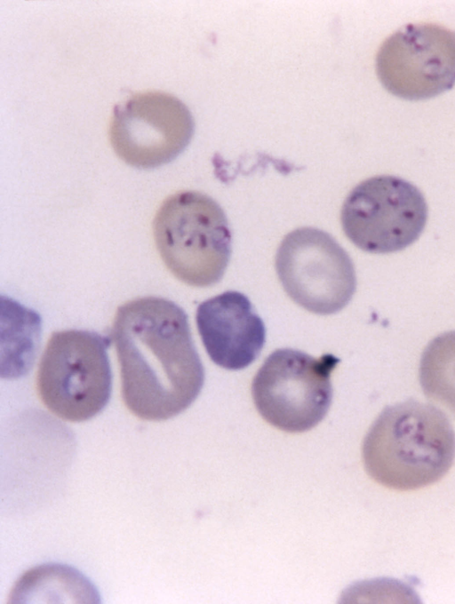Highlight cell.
Returning <instances> with one entry per match:
<instances>
[{"label": "cell", "instance_id": "cell-1", "mask_svg": "<svg viewBox=\"0 0 455 604\" xmlns=\"http://www.w3.org/2000/svg\"><path fill=\"white\" fill-rule=\"evenodd\" d=\"M110 338L120 365L122 397L136 417L172 418L197 398L204 370L186 312L160 297L125 302L116 313Z\"/></svg>", "mask_w": 455, "mask_h": 604}, {"label": "cell", "instance_id": "cell-2", "mask_svg": "<svg viewBox=\"0 0 455 604\" xmlns=\"http://www.w3.org/2000/svg\"><path fill=\"white\" fill-rule=\"evenodd\" d=\"M362 456L368 474L397 490L442 479L455 458V433L436 407L409 400L386 407L371 425Z\"/></svg>", "mask_w": 455, "mask_h": 604}, {"label": "cell", "instance_id": "cell-3", "mask_svg": "<svg viewBox=\"0 0 455 604\" xmlns=\"http://www.w3.org/2000/svg\"><path fill=\"white\" fill-rule=\"evenodd\" d=\"M158 252L171 273L194 287L220 282L231 255V233L220 204L198 191L167 197L153 220Z\"/></svg>", "mask_w": 455, "mask_h": 604}, {"label": "cell", "instance_id": "cell-4", "mask_svg": "<svg viewBox=\"0 0 455 604\" xmlns=\"http://www.w3.org/2000/svg\"><path fill=\"white\" fill-rule=\"evenodd\" d=\"M110 339L94 331H55L42 354L36 389L44 406L71 422L88 420L108 404L112 373Z\"/></svg>", "mask_w": 455, "mask_h": 604}, {"label": "cell", "instance_id": "cell-5", "mask_svg": "<svg viewBox=\"0 0 455 604\" xmlns=\"http://www.w3.org/2000/svg\"><path fill=\"white\" fill-rule=\"evenodd\" d=\"M339 362L331 354L316 359L292 348L275 350L252 380L251 394L258 412L284 432L312 429L329 410L331 374Z\"/></svg>", "mask_w": 455, "mask_h": 604}, {"label": "cell", "instance_id": "cell-6", "mask_svg": "<svg viewBox=\"0 0 455 604\" xmlns=\"http://www.w3.org/2000/svg\"><path fill=\"white\" fill-rule=\"evenodd\" d=\"M427 219V205L419 189L391 175L374 176L356 185L340 212L347 237L359 249L378 254L412 244Z\"/></svg>", "mask_w": 455, "mask_h": 604}, {"label": "cell", "instance_id": "cell-7", "mask_svg": "<svg viewBox=\"0 0 455 604\" xmlns=\"http://www.w3.org/2000/svg\"><path fill=\"white\" fill-rule=\"evenodd\" d=\"M275 270L287 295L316 314L340 311L355 292L349 255L318 228L300 227L286 234L276 251Z\"/></svg>", "mask_w": 455, "mask_h": 604}, {"label": "cell", "instance_id": "cell-8", "mask_svg": "<svg viewBox=\"0 0 455 604\" xmlns=\"http://www.w3.org/2000/svg\"><path fill=\"white\" fill-rule=\"evenodd\" d=\"M194 120L188 107L164 91L137 93L115 107L109 140L127 164L152 169L175 159L189 144Z\"/></svg>", "mask_w": 455, "mask_h": 604}, {"label": "cell", "instance_id": "cell-9", "mask_svg": "<svg viewBox=\"0 0 455 604\" xmlns=\"http://www.w3.org/2000/svg\"><path fill=\"white\" fill-rule=\"evenodd\" d=\"M376 72L390 93L404 99H426L451 89L455 31L431 23L400 28L380 45Z\"/></svg>", "mask_w": 455, "mask_h": 604}, {"label": "cell", "instance_id": "cell-10", "mask_svg": "<svg viewBox=\"0 0 455 604\" xmlns=\"http://www.w3.org/2000/svg\"><path fill=\"white\" fill-rule=\"evenodd\" d=\"M196 321L209 357L224 369L248 367L264 346V322L241 292L228 290L202 302Z\"/></svg>", "mask_w": 455, "mask_h": 604}, {"label": "cell", "instance_id": "cell-11", "mask_svg": "<svg viewBox=\"0 0 455 604\" xmlns=\"http://www.w3.org/2000/svg\"><path fill=\"white\" fill-rule=\"evenodd\" d=\"M419 382L425 395L455 417V330L432 339L423 351Z\"/></svg>", "mask_w": 455, "mask_h": 604}]
</instances>
